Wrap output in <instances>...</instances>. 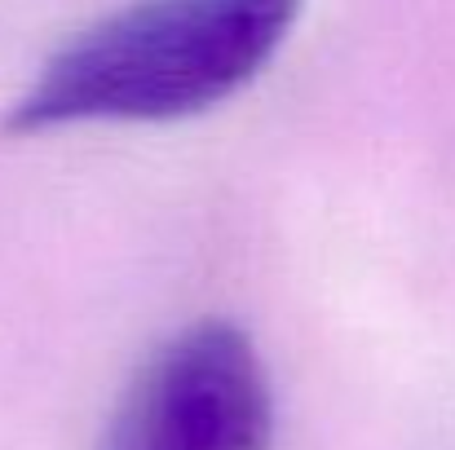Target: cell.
Segmentation results:
<instances>
[{
  "instance_id": "cell-1",
  "label": "cell",
  "mask_w": 455,
  "mask_h": 450,
  "mask_svg": "<svg viewBox=\"0 0 455 450\" xmlns=\"http://www.w3.org/2000/svg\"><path fill=\"white\" fill-rule=\"evenodd\" d=\"M301 0H133L67 40L9 107V133L168 124L248 89L288 44Z\"/></svg>"
},
{
  "instance_id": "cell-2",
  "label": "cell",
  "mask_w": 455,
  "mask_h": 450,
  "mask_svg": "<svg viewBox=\"0 0 455 450\" xmlns=\"http://www.w3.org/2000/svg\"><path fill=\"white\" fill-rule=\"evenodd\" d=\"M275 393L235 322L177 331L124 389L102 450H270Z\"/></svg>"
}]
</instances>
